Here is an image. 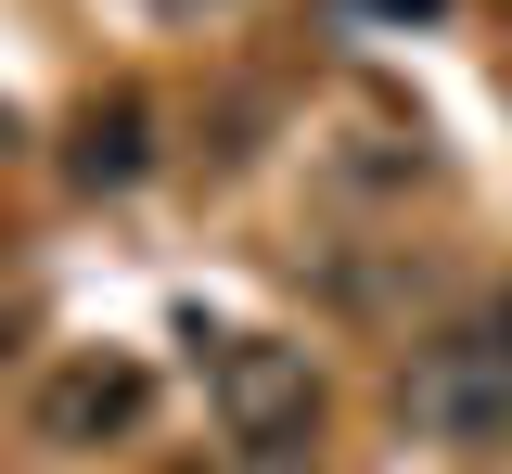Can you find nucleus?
<instances>
[{"mask_svg":"<svg viewBox=\"0 0 512 474\" xmlns=\"http://www.w3.org/2000/svg\"><path fill=\"white\" fill-rule=\"evenodd\" d=\"M205 410H218V436H231L256 474H282L308 449V423H320L308 346H218V359H205Z\"/></svg>","mask_w":512,"mask_h":474,"instance_id":"obj_1","label":"nucleus"},{"mask_svg":"<svg viewBox=\"0 0 512 474\" xmlns=\"http://www.w3.org/2000/svg\"><path fill=\"white\" fill-rule=\"evenodd\" d=\"M128 423H141V372L128 359H77L52 398H39V436L52 449H90V436H128Z\"/></svg>","mask_w":512,"mask_h":474,"instance_id":"obj_2","label":"nucleus"},{"mask_svg":"<svg viewBox=\"0 0 512 474\" xmlns=\"http://www.w3.org/2000/svg\"><path fill=\"white\" fill-rule=\"evenodd\" d=\"M77 180H90V193H128V180H141V103H103V116L77 129Z\"/></svg>","mask_w":512,"mask_h":474,"instance_id":"obj_3","label":"nucleus"},{"mask_svg":"<svg viewBox=\"0 0 512 474\" xmlns=\"http://www.w3.org/2000/svg\"><path fill=\"white\" fill-rule=\"evenodd\" d=\"M333 13H346V26H423L436 0H333Z\"/></svg>","mask_w":512,"mask_h":474,"instance_id":"obj_4","label":"nucleus"},{"mask_svg":"<svg viewBox=\"0 0 512 474\" xmlns=\"http://www.w3.org/2000/svg\"><path fill=\"white\" fill-rule=\"evenodd\" d=\"M500 359H512V295H500Z\"/></svg>","mask_w":512,"mask_h":474,"instance_id":"obj_5","label":"nucleus"},{"mask_svg":"<svg viewBox=\"0 0 512 474\" xmlns=\"http://www.w3.org/2000/svg\"><path fill=\"white\" fill-rule=\"evenodd\" d=\"M154 13H205V0H154Z\"/></svg>","mask_w":512,"mask_h":474,"instance_id":"obj_6","label":"nucleus"}]
</instances>
